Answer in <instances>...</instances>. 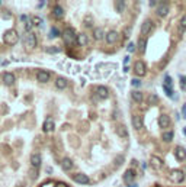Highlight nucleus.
<instances>
[{
	"label": "nucleus",
	"mask_w": 186,
	"mask_h": 187,
	"mask_svg": "<svg viewBox=\"0 0 186 187\" xmlns=\"http://www.w3.org/2000/svg\"><path fill=\"white\" fill-rule=\"evenodd\" d=\"M47 51L50 52V54H55V52L60 51V48H57V47H50V48H47Z\"/></svg>",
	"instance_id": "ea45409f"
},
{
	"label": "nucleus",
	"mask_w": 186,
	"mask_h": 187,
	"mask_svg": "<svg viewBox=\"0 0 186 187\" xmlns=\"http://www.w3.org/2000/svg\"><path fill=\"white\" fill-rule=\"evenodd\" d=\"M150 163H151V167H154L156 170H158V168L163 167V161H161L157 155H153L151 160H150Z\"/></svg>",
	"instance_id": "5701e85b"
},
{
	"label": "nucleus",
	"mask_w": 186,
	"mask_h": 187,
	"mask_svg": "<svg viewBox=\"0 0 186 187\" xmlns=\"http://www.w3.org/2000/svg\"><path fill=\"white\" fill-rule=\"evenodd\" d=\"M163 90H164V93L169 96V97H173V91H172V87H169V86L163 84Z\"/></svg>",
	"instance_id": "72a5a7b5"
},
{
	"label": "nucleus",
	"mask_w": 186,
	"mask_h": 187,
	"mask_svg": "<svg viewBox=\"0 0 186 187\" xmlns=\"http://www.w3.org/2000/svg\"><path fill=\"white\" fill-rule=\"evenodd\" d=\"M31 22H32V26H41L42 25V19L39 16H32L31 17Z\"/></svg>",
	"instance_id": "7c9ffc66"
},
{
	"label": "nucleus",
	"mask_w": 186,
	"mask_h": 187,
	"mask_svg": "<svg viewBox=\"0 0 186 187\" xmlns=\"http://www.w3.org/2000/svg\"><path fill=\"white\" fill-rule=\"evenodd\" d=\"M148 102H150V104H157V103H158V97H157L156 94H153V96H150Z\"/></svg>",
	"instance_id": "e433bc0d"
},
{
	"label": "nucleus",
	"mask_w": 186,
	"mask_h": 187,
	"mask_svg": "<svg viewBox=\"0 0 186 187\" xmlns=\"http://www.w3.org/2000/svg\"><path fill=\"white\" fill-rule=\"evenodd\" d=\"M45 4H47V1H39V3H38V7L41 9V7H44Z\"/></svg>",
	"instance_id": "a18cd8bd"
},
{
	"label": "nucleus",
	"mask_w": 186,
	"mask_h": 187,
	"mask_svg": "<svg viewBox=\"0 0 186 187\" xmlns=\"http://www.w3.org/2000/svg\"><path fill=\"white\" fill-rule=\"evenodd\" d=\"M173 136H174V132L173 131H166V132L161 134V139L164 142H172L173 141Z\"/></svg>",
	"instance_id": "bb28decb"
},
{
	"label": "nucleus",
	"mask_w": 186,
	"mask_h": 187,
	"mask_svg": "<svg viewBox=\"0 0 186 187\" xmlns=\"http://www.w3.org/2000/svg\"><path fill=\"white\" fill-rule=\"evenodd\" d=\"M15 74L13 73H4L3 74V83L6 86H13L15 84Z\"/></svg>",
	"instance_id": "dca6fc26"
},
{
	"label": "nucleus",
	"mask_w": 186,
	"mask_h": 187,
	"mask_svg": "<svg viewBox=\"0 0 186 187\" xmlns=\"http://www.w3.org/2000/svg\"><path fill=\"white\" fill-rule=\"evenodd\" d=\"M52 16L57 17V19H61V17L64 16V9L60 4H55L54 9H52Z\"/></svg>",
	"instance_id": "aec40b11"
},
{
	"label": "nucleus",
	"mask_w": 186,
	"mask_h": 187,
	"mask_svg": "<svg viewBox=\"0 0 186 187\" xmlns=\"http://www.w3.org/2000/svg\"><path fill=\"white\" fill-rule=\"evenodd\" d=\"M93 38L95 39H98V41H101L105 38V32H103V29L102 28H95L93 29Z\"/></svg>",
	"instance_id": "a878e982"
},
{
	"label": "nucleus",
	"mask_w": 186,
	"mask_h": 187,
	"mask_svg": "<svg viewBox=\"0 0 186 187\" xmlns=\"http://www.w3.org/2000/svg\"><path fill=\"white\" fill-rule=\"evenodd\" d=\"M61 167H63V170L70 171L73 167H74V164H73V161H71L68 157H64V158L61 160Z\"/></svg>",
	"instance_id": "6ab92c4d"
},
{
	"label": "nucleus",
	"mask_w": 186,
	"mask_h": 187,
	"mask_svg": "<svg viewBox=\"0 0 186 187\" xmlns=\"http://www.w3.org/2000/svg\"><path fill=\"white\" fill-rule=\"evenodd\" d=\"M145 48H147V38H140L138 39V50H140V52L144 54Z\"/></svg>",
	"instance_id": "cd10ccee"
},
{
	"label": "nucleus",
	"mask_w": 186,
	"mask_h": 187,
	"mask_svg": "<svg viewBox=\"0 0 186 187\" xmlns=\"http://www.w3.org/2000/svg\"><path fill=\"white\" fill-rule=\"evenodd\" d=\"M153 28H154V23H153V20H150V19L144 20V22H143V25H141V28H140L141 38H145V36H147V35H148L153 31Z\"/></svg>",
	"instance_id": "20e7f679"
},
{
	"label": "nucleus",
	"mask_w": 186,
	"mask_h": 187,
	"mask_svg": "<svg viewBox=\"0 0 186 187\" xmlns=\"http://www.w3.org/2000/svg\"><path fill=\"white\" fill-rule=\"evenodd\" d=\"M170 180H173L174 183H182L185 180V173L182 170H173L170 173Z\"/></svg>",
	"instance_id": "0eeeda50"
},
{
	"label": "nucleus",
	"mask_w": 186,
	"mask_h": 187,
	"mask_svg": "<svg viewBox=\"0 0 186 187\" xmlns=\"http://www.w3.org/2000/svg\"><path fill=\"white\" fill-rule=\"evenodd\" d=\"M182 116H183V118L186 119V103L183 104V106H182Z\"/></svg>",
	"instance_id": "37998d69"
},
{
	"label": "nucleus",
	"mask_w": 186,
	"mask_h": 187,
	"mask_svg": "<svg viewBox=\"0 0 186 187\" xmlns=\"http://www.w3.org/2000/svg\"><path fill=\"white\" fill-rule=\"evenodd\" d=\"M67 86H68V81H67V78H64V77H58L55 80V87L60 88V90H64Z\"/></svg>",
	"instance_id": "4be33fe9"
},
{
	"label": "nucleus",
	"mask_w": 186,
	"mask_h": 187,
	"mask_svg": "<svg viewBox=\"0 0 186 187\" xmlns=\"http://www.w3.org/2000/svg\"><path fill=\"white\" fill-rule=\"evenodd\" d=\"M156 187H160V186H158V184H157V186H156Z\"/></svg>",
	"instance_id": "3c124183"
},
{
	"label": "nucleus",
	"mask_w": 186,
	"mask_h": 187,
	"mask_svg": "<svg viewBox=\"0 0 186 187\" xmlns=\"http://www.w3.org/2000/svg\"><path fill=\"white\" fill-rule=\"evenodd\" d=\"M127 51L130 52V54L135 52V45H134V42H128V45H127Z\"/></svg>",
	"instance_id": "f704fd0d"
},
{
	"label": "nucleus",
	"mask_w": 186,
	"mask_h": 187,
	"mask_svg": "<svg viewBox=\"0 0 186 187\" xmlns=\"http://www.w3.org/2000/svg\"><path fill=\"white\" fill-rule=\"evenodd\" d=\"M170 123H172V120L167 115H161L160 116V119H158V125H160V128L161 129H167L170 126Z\"/></svg>",
	"instance_id": "f3484780"
},
{
	"label": "nucleus",
	"mask_w": 186,
	"mask_h": 187,
	"mask_svg": "<svg viewBox=\"0 0 186 187\" xmlns=\"http://www.w3.org/2000/svg\"><path fill=\"white\" fill-rule=\"evenodd\" d=\"M131 97H132V100L137 103H141L143 102V93L141 91H138V90H134V91H131Z\"/></svg>",
	"instance_id": "c85d7f7f"
},
{
	"label": "nucleus",
	"mask_w": 186,
	"mask_h": 187,
	"mask_svg": "<svg viewBox=\"0 0 186 187\" xmlns=\"http://www.w3.org/2000/svg\"><path fill=\"white\" fill-rule=\"evenodd\" d=\"M36 80H38L39 83H47V81L50 80V73H48V71H44V70L38 71V73H36Z\"/></svg>",
	"instance_id": "2eb2a0df"
},
{
	"label": "nucleus",
	"mask_w": 186,
	"mask_h": 187,
	"mask_svg": "<svg viewBox=\"0 0 186 187\" xmlns=\"http://www.w3.org/2000/svg\"><path fill=\"white\" fill-rule=\"evenodd\" d=\"M164 84L169 86V87H172V78H170L169 74H166V76H164Z\"/></svg>",
	"instance_id": "58836bf2"
},
{
	"label": "nucleus",
	"mask_w": 186,
	"mask_h": 187,
	"mask_svg": "<svg viewBox=\"0 0 186 187\" xmlns=\"http://www.w3.org/2000/svg\"><path fill=\"white\" fill-rule=\"evenodd\" d=\"M185 177H186V170H185Z\"/></svg>",
	"instance_id": "8fccbe9b"
},
{
	"label": "nucleus",
	"mask_w": 186,
	"mask_h": 187,
	"mask_svg": "<svg viewBox=\"0 0 186 187\" xmlns=\"http://www.w3.org/2000/svg\"><path fill=\"white\" fill-rule=\"evenodd\" d=\"M83 23H85L86 28H93V17H92V16H86L85 20H83Z\"/></svg>",
	"instance_id": "473e14b6"
},
{
	"label": "nucleus",
	"mask_w": 186,
	"mask_h": 187,
	"mask_svg": "<svg viewBox=\"0 0 186 187\" xmlns=\"http://www.w3.org/2000/svg\"><path fill=\"white\" fill-rule=\"evenodd\" d=\"M54 128H55L54 120L51 119V118H47L45 122H44V125H42V131H44V132H52V131H54Z\"/></svg>",
	"instance_id": "4468645a"
},
{
	"label": "nucleus",
	"mask_w": 186,
	"mask_h": 187,
	"mask_svg": "<svg viewBox=\"0 0 186 187\" xmlns=\"http://www.w3.org/2000/svg\"><path fill=\"white\" fill-rule=\"evenodd\" d=\"M185 29H186V15H183L182 19H180V22H179V34L182 35L185 32Z\"/></svg>",
	"instance_id": "c756f323"
},
{
	"label": "nucleus",
	"mask_w": 186,
	"mask_h": 187,
	"mask_svg": "<svg viewBox=\"0 0 186 187\" xmlns=\"http://www.w3.org/2000/svg\"><path fill=\"white\" fill-rule=\"evenodd\" d=\"M73 180H74L76 183H79V184H89V183H90L89 175H86V174H83V173H77V174H74V175H73Z\"/></svg>",
	"instance_id": "6e6552de"
},
{
	"label": "nucleus",
	"mask_w": 186,
	"mask_h": 187,
	"mask_svg": "<svg viewBox=\"0 0 186 187\" xmlns=\"http://www.w3.org/2000/svg\"><path fill=\"white\" fill-rule=\"evenodd\" d=\"M51 38H55V36H60V31L57 28H51V32H50Z\"/></svg>",
	"instance_id": "c9c22d12"
},
{
	"label": "nucleus",
	"mask_w": 186,
	"mask_h": 187,
	"mask_svg": "<svg viewBox=\"0 0 186 187\" xmlns=\"http://www.w3.org/2000/svg\"><path fill=\"white\" fill-rule=\"evenodd\" d=\"M125 7H127V1H124V0L115 1V10H117L118 13H122V12L125 10Z\"/></svg>",
	"instance_id": "393cba45"
},
{
	"label": "nucleus",
	"mask_w": 186,
	"mask_h": 187,
	"mask_svg": "<svg viewBox=\"0 0 186 187\" xmlns=\"http://www.w3.org/2000/svg\"><path fill=\"white\" fill-rule=\"evenodd\" d=\"M180 87H182V90L186 91V78L185 77H180Z\"/></svg>",
	"instance_id": "a19ab883"
},
{
	"label": "nucleus",
	"mask_w": 186,
	"mask_h": 187,
	"mask_svg": "<svg viewBox=\"0 0 186 187\" xmlns=\"http://www.w3.org/2000/svg\"><path fill=\"white\" fill-rule=\"evenodd\" d=\"M77 44L80 45V47H85L89 44V38H87V35L86 34H79L77 35Z\"/></svg>",
	"instance_id": "b1692460"
},
{
	"label": "nucleus",
	"mask_w": 186,
	"mask_h": 187,
	"mask_svg": "<svg viewBox=\"0 0 186 187\" xmlns=\"http://www.w3.org/2000/svg\"><path fill=\"white\" fill-rule=\"evenodd\" d=\"M131 84L134 86V87H140V86H143V83H141V78H132Z\"/></svg>",
	"instance_id": "4c0bfd02"
},
{
	"label": "nucleus",
	"mask_w": 186,
	"mask_h": 187,
	"mask_svg": "<svg viewBox=\"0 0 186 187\" xmlns=\"http://www.w3.org/2000/svg\"><path fill=\"white\" fill-rule=\"evenodd\" d=\"M118 39H119V34L117 31H114V29L109 31V32L106 34V42H108V44H115Z\"/></svg>",
	"instance_id": "f8f14e48"
},
{
	"label": "nucleus",
	"mask_w": 186,
	"mask_h": 187,
	"mask_svg": "<svg viewBox=\"0 0 186 187\" xmlns=\"http://www.w3.org/2000/svg\"><path fill=\"white\" fill-rule=\"evenodd\" d=\"M134 178H135V171L132 170V168H130V170H127L124 173V181H125L128 186L134 181Z\"/></svg>",
	"instance_id": "9d476101"
},
{
	"label": "nucleus",
	"mask_w": 186,
	"mask_h": 187,
	"mask_svg": "<svg viewBox=\"0 0 186 187\" xmlns=\"http://www.w3.org/2000/svg\"><path fill=\"white\" fill-rule=\"evenodd\" d=\"M128 63H130V57H128V55H127V57H125V58H124V64H125V65H127V64H128Z\"/></svg>",
	"instance_id": "49530a36"
},
{
	"label": "nucleus",
	"mask_w": 186,
	"mask_h": 187,
	"mask_svg": "<svg viewBox=\"0 0 186 187\" xmlns=\"http://www.w3.org/2000/svg\"><path fill=\"white\" fill-rule=\"evenodd\" d=\"M3 39H4V44H7V45H15L17 42V39H19V35H17V32L15 29H9V31L4 32Z\"/></svg>",
	"instance_id": "7ed1b4c3"
},
{
	"label": "nucleus",
	"mask_w": 186,
	"mask_h": 187,
	"mask_svg": "<svg viewBox=\"0 0 186 187\" xmlns=\"http://www.w3.org/2000/svg\"><path fill=\"white\" fill-rule=\"evenodd\" d=\"M38 41H36V35L32 34V32H26L25 36H23V47L26 51H32L35 50Z\"/></svg>",
	"instance_id": "f03ea898"
},
{
	"label": "nucleus",
	"mask_w": 186,
	"mask_h": 187,
	"mask_svg": "<svg viewBox=\"0 0 186 187\" xmlns=\"http://www.w3.org/2000/svg\"><path fill=\"white\" fill-rule=\"evenodd\" d=\"M132 126H134V129H135V131L143 129V118H141V116L134 115V116H132Z\"/></svg>",
	"instance_id": "412c9836"
},
{
	"label": "nucleus",
	"mask_w": 186,
	"mask_h": 187,
	"mask_svg": "<svg viewBox=\"0 0 186 187\" xmlns=\"http://www.w3.org/2000/svg\"><path fill=\"white\" fill-rule=\"evenodd\" d=\"M157 4H160V1H157V0H151V1H150V6H157Z\"/></svg>",
	"instance_id": "c03bdc74"
},
{
	"label": "nucleus",
	"mask_w": 186,
	"mask_h": 187,
	"mask_svg": "<svg viewBox=\"0 0 186 187\" xmlns=\"http://www.w3.org/2000/svg\"><path fill=\"white\" fill-rule=\"evenodd\" d=\"M127 187H137V184H130V186H127Z\"/></svg>",
	"instance_id": "09e8293b"
},
{
	"label": "nucleus",
	"mask_w": 186,
	"mask_h": 187,
	"mask_svg": "<svg viewBox=\"0 0 186 187\" xmlns=\"http://www.w3.org/2000/svg\"><path fill=\"white\" fill-rule=\"evenodd\" d=\"M117 135H118L119 138H127V136H128V129H127L125 125H122V123L117 125Z\"/></svg>",
	"instance_id": "a211bd4d"
},
{
	"label": "nucleus",
	"mask_w": 186,
	"mask_h": 187,
	"mask_svg": "<svg viewBox=\"0 0 186 187\" xmlns=\"http://www.w3.org/2000/svg\"><path fill=\"white\" fill-rule=\"evenodd\" d=\"M134 73L137 74V78L144 77V76L147 74V67H145L144 61H140V60H138L135 64H134Z\"/></svg>",
	"instance_id": "39448f33"
},
{
	"label": "nucleus",
	"mask_w": 186,
	"mask_h": 187,
	"mask_svg": "<svg viewBox=\"0 0 186 187\" xmlns=\"http://www.w3.org/2000/svg\"><path fill=\"white\" fill-rule=\"evenodd\" d=\"M96 94H98V97H101V99H108V97H109V90H108L105 86H98V87H96Z\"/></svg>",
	"instance_id": "ddd939ff"
},
{
	"label": "nucleus",
	"mask_w": 186,
	"mask_h": 187,
	"mask_svg": "<svg viewBox=\"0 0 186 187\" xmlns=\"http://www.w3.org/2000/svg\"><path fill=\"white\" fill-rule=\"evenodd\" d=\"M41 163H42V157H41V154L35 152V154L31 155V164H32L34 168H39V167H41Z\"/></svg>",
	"instance_id": "9b49d317"
},
{
	"label": "nucleus",
	"mask_w": 186,
	"mask_h": 187,
	"mask_svg": "<svg viewBox=\"0 0 186 187\" xmlns=\"http://www.w3.org/2000/svg\"><path fill=\"white\" fill-rule=\"evenodd\" d=\"M169 12H170L169 3H167V1H164V3H160V6H158V7H157V10H156V15H157V16H160V17H164V16H167V15H169Z\"/></svg>",
	"instance_id": "423d86ee"
},
{
	"label": "nucleus",
	"mask_w": 186,
	"mask_h": 187,
	"mask_svg": "<svg viewBox=\"0 0 186 187\" xmlns=\"http://www.w3.org/2000/svg\"><path fill=\"white\" fill-rule=\"evenodd\" d=\"M54 187H68V184L67 183H63V181H58V183H55Z\"/></svg>",
	"instance_id": "79ce46f5"
},
{
	"label": "nucleus",
	"mask_w": 186,
	"mask_h": 187,
	"mask_svg": "<svg viewBox=\"0 0 186 187\" xmlns=\"http://www.w3.org/2000/svg\"><path fill=\"white\" fill-rule=\"evenodd\" d=\"M183 135L186 136V126H185V128H183Z\"/></svg>",
	"instance_id": "de8ad7c7"
},
{
	"label": "nucleus",
	"mask_w": 186,
	"mask_h": 187,
	"mask_svg": "<svg viewBox=\"0 0 186 187\" xmlns=\"http://www.w3.org/2000/svg\"><path fill=\"white\" fill-rule=\"evenodd\" d=\"M61 36H63V41L67 47H73V45L77 44V35H76L73 28H66L64 32L61 34Z\"/></svg>",
	"instance_id": "f257e3e1"
},
{
	"label": "nucleus",
	"mask_w": 186,
	"mask_h": 187,
	"mask_svg": "<svg viewBox=\"0 0 186 187\" xmlns=\"http://www.w3.org/2000/svg\"><path fill=\"white\" fill-rule=\"evenodd\" d=\"M124 161H125V158H124V155H117V158L114 160V164H115L117 167H121V165L124 164Z\"/></svg>",
	"instance_id": "2f4dec72"
},
{
	"label": "nucleus",
	"mask_w": 186,
	"mask_h": 187,
	"mask_svg": "<svg viewBox=\"0 0 186 187\" xmlns=\"http://www.w3.org/2000/svg\"><path fill=\"white\" fill-rule=\"evenodd\" d=\"M174 157H176V160L177 161H185L186 160V150L183 147H176V150H174Z\"/></svg>",
	"instance_id": "1a4fd4ad"
}]
</instances>
